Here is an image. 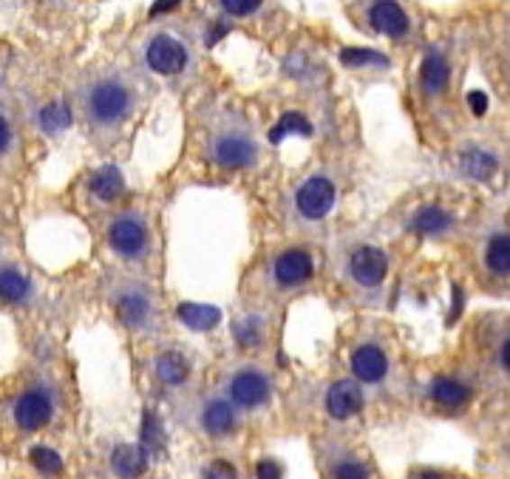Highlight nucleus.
<instances>
[{"label":"nucleus","instance_id":"nucleus-1","mask_svg":"<svg viewBox=\"0 0 510 479\" xmlns=\"http://www.w3.org/2000/svg\"><path fill=\"white\" fill-rule=\"evenodd\" d=\"M133 108V91L120 77H100L86 91V111L96 125L123 122Z\"/></svg>","mask_w":510,"mask_h":479},{"label":"nucleus","instance_id":"nucleus-2","mask_svg":"<svg viewBox=\"0 0 510 479\" xmlns=\"http://www.w3.org/2000/svg\"><path fill=\"white\" fill-rule=\"evenodd\" d=\"M210 157L224 167H250L259 159V145L244 128H224L213 137Z\"/></svg>","mask_w":510,"mask_h":479},{"label":"nucleus","instance_id":"nucleus-3","mask_svg":"<svg viewBox=\"0 0 510 479\" xmlns=\"http://www.w3.org/2000/svg\"><path fill=\"white\" fill-rule=\"evenodd\" d=\"M227 400L239 409H255L269 400V377L261 369H241L230 377Z\"/></svg>","mask_w":510,"mask_h":479},{"label":"nucleus","instance_id":"nucleus-4","mask_svg":"<svg viewBox=\"0 0 510 479\" xmlns=\"http://www.w3.org/2000/svg\"><path fill=\"white\" fill-rule=\"evenodd\" d=\"M54 417V397L49 389L34 386L29 392H23L14 403V423L23 431H37L49 426V420Z\"/></svg>","mask_w":510,"mask_h":479},{"label":"nucleus","instance_id":"nucleus-5","mask_svg":"<svg viewBox=\"0 0 510 479\" xmlns=\"http://www.w3.org/2000/svg\"><path fill=\"white\" fill-rule=\"evenodd\" d=\"M332 204H335V185L326 176L306 179L296 196V207L304 219H323L332 210Z\"/></svg>","mask_w":510,"mask_h":479},{"label":"nucleus","instance_id":"nucleus-6","mask_svg":"<svg viewBox=\"0 0 510 479\" xmlns=\"http://www.w3.org/2000/svg\"><path fill=\"white\" fill-rule=\"evenodd\" d=\"M145 60L156 74H179L187 66V49L170 34H156L148 43Z\"/></svg>","mask_w":510,"mask_h":479},{"label":"nucleus","instance_id":"nucleus-7","mask_svg":"<svg viewBox=\"0 0 510 479\" xmlns=\"http://www.w3.org/2000/svg\"><path fill=\"white\" fill-rule=\"evenodd\" d=\"M108 239H111V247L120 256H142L145 247H148V227L142 219L136 216H120L114 219L111 230H108Z\"/></svg>","mask_w":510,"mask_h":479},{"label":"nucleus","instance_id":"nucleus-8","mask_svg":"<svg viewBox=\"0 0 510 479\" xmlns=\"http://www.w3.org/2000/svg\"><path fill=\"white\" fill-rule=\"evenodd\" d=\"M349 273L360 286H378L388 273V258L378 247H360L349 261Z\"/></svg>","mask_w":510,"mask_h":479},{"label":"nucleus","instance_id":"nucleus-9","mask_svg":"<svg viewBox=\"0 0 510 479\" xmlns=\"http://www.w3.org/2000/svg\"><path fill=\"white\" fill-rule=\"evenodd\" d=\"M363 409V392L355 380H338L326 392V411L335 420H351Z\"/></svg>","mask_w":510,"mask_h":479},{"label":"nucleus","instance_id":"nucleus-10","mask_svg":"<svg viewBox=\"0 0 510 479\" xmlns=\"http://www.w3.org/2000/svg\"><path fill=\"white\" fill-rule=\"evenodd\" d=\"M351 372L360 383H380L388 375V357L375 343H366L351 355Z\"/></svg>","mask_w":510,"mask_h":479},{"label":"nucleus","instance_id":"nucleus-11","mask_svg":"<svg viewBox=\"0 0 510 479\" xmlns=\"http://www.w3.org/2000/svg\"><path fill=\"white\" fill-rule=\"evenodd\" d=\"M272 276L276 284L281 286H298L312 276V258L306 250H287L278 256L276 267H272Z\"/></svg>","mask_w":510,"mask_h":479},{"label":"nucleus","instance_id":"nucleus-12","mask_svg":"<svg viewBox=\"0 0 510 479\" xmlns=\"http://www.w3.org/2000/svg\"><path fill=\"white\" fill-rule=\"evenodd\" d=\"M116 312H120V318L131 330H142L150 323L153 306H150L148 293H142L140 286H133V290H125L120 298H116Z\"/></svg>","mask_w":510,"mask_h":479},{"label":"nucleus","instance_id":"nucleus-13","mask_svg":"<svg viewBox=\"0 0 510 479\" xmlns=\"http://www.w3.org/2000/svg\"><path fill=\"white\" fill-rule=\"evenodd\" d=\"M235 423H239V414H235V406L230 403V400H207L205 409H202V429L213 437H224L235 429Z\"/></svg>","mask_w":510,"mask_h":479},{"label":"nucleus","instance_id":"nucleus-14","mask_svg":"<svg viewBox=\"0 0 510 479\" xmlns=\"http://www.w3.org/2000/svg\"><path fill=\"white\" fill-rule=\"evenodd\" d=\"M369 17H371V26L388 37H403L408 32V17L397 0H378V4L371 6Z\"/></svg>","mask_w":510,"mask_h":479},{"label":"nucleus","instance_id":"nucleus-15","mask_svg":"<svg viewBox=\"0 0 510 479\" xmlns=\"http://www.w3.org/2000/svg\"><path fill=\"white\" fill-rule=\"evenodd\" d=\"M123 190H125V176H123L120 167L105 165V167H100V170H96V174L91 176V194L100 199V202L120 199Z\"/></svg>","mask_w":510,"mask_h":479},{"label":"nucleus","instance_id":"nucleus-16","mask_svg":"<svg viewBox=\"0 0 510 479\" xmlns=\"http://www.w3.org/2000/svg\"><path fill=\"white\" fill-rule=\"evenodd\" d=\"M179 318L187 330H196V332H210L213 327H219L222 321V312L215 310L210 303H182L179 306Z\"/></svg>","mask_w":510,"mask_h":479},{"label":"nucleus","instance_id":"nucleus-17","mask_svg":"<svg viewBox=\"0 0 510 479\" xmlns=\"http://www.w3.org/2000/svg\"><path fill=\"white\" fill-rule=\"evenodd\" d=\"M156 375L168 386H182L190 377V360L182 352H162L156 357Z\"/></svg>","mask_w":510,"mask_h":479},{"label":"nucleus","instance_id":"nucleus-18","mask_svg":"<svg viewBox=\"0 0 510 479\" xmlns=\"http://www.w3.org/2000/svg\"><path fill=\"white\" fill-rule=\"evenodd\" d=\"M431 397L437 400L440 406L445 409H454V406H462L465 400L470 397L468 386L454 377H437L434 383H431Z\"/></svg>","mask_w":510,"mask_h":479},{"label":"nucleus","instance_id":"nucleus-19","mask_svg":"<svg viewBox=\"0 0 510 479\" xmlns=\"http://www.w3.org/2000/svg\"><path fill=\"white\" fill-rule=\"evenodd\" d=\"M111 465H114V471L120 474V476L133 479V476H140L145 471V454L140 448H133V446H123V448L114 451Z\"/></svg>","mask_w":510,"mask_h":479},{"label":"nucleus","instance_id":"nucleus-20","mask_svg":"<svg viewBox=\"0 0 510 479\" xmlns=\"http://www.w3.org/2000/svg\"><path fill=\"white\" fill-rule=\"evenodd\" d=\"M451 213H445L442 207H423L420 213L414 216V230L417 233H425V236H437V233H445L451 227Z\"/></svg>","mask_w":510,"mask_h":479},{"label":"nucleus","instance_id":"nucleus-21","mask_svg":"<svg viewBox=\"0 0 510 479\" xmlns=\"http://www.w3.org/2000/svg\"><path fill=\"white\" fill-rule=\"evenodd\" d=\"M485 264L490 273L496 276H507L510 270V239L507 236H494L485 250Z\"/></svg>","mask_w":510,"mask_h":479},{"label":"nucleus","instance_id":"nucleus-22","mask_svg":"<svg viewBox=\"0 0 510 479\" xmlns=\"http://www.w3.org/2000/svg\"><path fill=\"white\" fill-rule=\"evenodd\" d=\"M26 295H29V281L17 273L14 267H4V270H0V298L17 303Z\"/></svg>","mask_w":510,"mask_h":479},{"label":"nucleus","instance_id":"nucleus-23","mask_svg":"<svg viewBox=\"0 0 510 479\" xmlns=\"http://www.w3.org/2000/svg\"><path fill=\"white\" fill-rule=\"evenodd\" d=\"M448 63L442 60L440 54H428L423 63V83L428 91H442L448 86Z\"/></svg>","mask_w":510,"mask_h":479},{"label":"nucleus","instance_id":"nucleus-24","mask_svg":"<svg viewBox=\"0 0 510 479\" xmlns=\"http://www.w3.org/2000/svg\"><path fill=\"white\" fill-rule=\"evenodd\" d=\"M289 133H304V137H309L312 133V122L304 117V113H296V111H289L281 117V122L269 131V140L272 142H281L284 137H289Z\"/></svg>","mask_w":510,"mask_h":479},{"label":"nucleus","instance_id":"nucleus-25","mask_svg":"<svg viewBox=\"0 0 510 479\" xmlns=\"http://www.w3.org/2000/svg\"><path fill=\"white\" fill-rule=\"evenodd\" d=\"M41 125H43V131H49V133L66 131V128L71 125V111H68V105H63V103L46 105L43 113H41Z\"/></svg>","mask_w":510,"mask_h":479},{"label":"nucleus","instance_id":"nucleus-26","mask_svg":"<svg viewBox=\"0 0 510 479\" xmlns=\"http://www.w3.org/2000/svg\"><path fill=\"white\" fill-rule=\"evenodd\" d=\"M465 174L468 176H474V179H487L490 174L496 170V159L490 157V153L485 150H470L468 157H465Z\"/></svg>","mask_w":510,"mask_h":479},{"label":"nucleus","instance_id":"nucleus-27","mask_svg":"<svg viewBox=\"0 0 510 479\" xmlns=\"http://www.w3.org/2000/svg\"><path fill=\"white\" fill-rule=\"evenodd\" d=\"M332 479H371L369 468L355 456H341L332 463Z\"/></svg>","mask_w":510,"mask_h":479},{"label":"nucleus","instance_id":"nucleus-28","mask_svg":"<svg viewBox=\"0 0 510 479\" xmlns=\"http://www.w3.org/2000/svg\"><path fill=\"white\" fill-rule=\"evenodd\" d=\"M341 60L346 66H369V63H375V66H386V57L378 54V51H366V49H346L341 54Z\"/></svg>","mask_w":510,"mask_h":479},{"label":"nucleus","instance_id":"nucleus-29","mask_svg":"<svg viewBox=\"0 0 510 479\" xmlns=\"http://www.w3.org/2000/svg\"><path fill=\"white\" fill-rule=\"evenodd\" d=\"M32 463L37 465V468H41L43 474H57V471H60V456H57L51 448H46V446H37L34 451H32Z\"/></svg>","mask_w":510,"mask_h":479},{"label":"nucleus","instance_id":"nucleus-30","mask_svg":"<svg viewBox=\"0 0 510 479\" xmlns=\"http://www.w3.org/2000/svg\"><path fill=\"white\" fill-rule=\"evenodd\" d=\"M222 6L232 17H244V14H252L255 9H259L261 0H222Z\"/></svg>","mask_w":510,"mask_h":479},{"label":"nucleus","instance_id":"nucleus-31","mask_svg":"<svg viewBox=\"0 0 510 479\" xmlns=\"http://www.w3.org/2000/svg\"><path fill=\"white\" fill-rule=\"evenodd\" d=\"M205 479H239V474H235V468L224 463V459H215V463L205 468Z\"/></svg>","mask_w":510,"mask_h":479},{"label":"nucleus","instance_id":"nucleus-32","mask_svg":"<svg viewBox=\"0 0 510 479\" xmlns=\"http://www.w3.org/2000/svg\"><path fill=\"white\" fill-rule=\"evenodd\" d=\"M261 340L259 335V327H255V321H247L239 327V343H244V347H255V343Z\"/></svg>","mask_w":510,"mask_h":479},{"label":"nucleus","instance_id":"nucleus-33","mask_svg":"<svg viewBox=\"0 0 510 479\" xmlns=\"http://www.w3.org/2000/svg\"><path fill=\"white\" fill-rule=\"evenodd\" d=\"M255 474H259V479H281V468L278 463H272V459H264Z\"/></svg>","mask_w":510,"mask_h":479},{"label":"nucleus","instance_id":"nucleus-34","mask_svg":"<svg viewBox=\"0 0 510 479\" xmlns=\"http://www.w3.org/2000/svg\"><path fill=\"white\" fill-rule=\"evenodd\" d=\"M468 103H470V111H474V113H485V108H487V97L482 91H470Z\"/></svg>","mask_w":510,"mask_h":479},{"label":"nucleus","instance_id":"nucleus-35","mask_svg":"<svg viewBox=\"0 0 510 479\" xmlns=\"http://www.w3.org/2000/svg\"><path fill=\"white\" fill-rule=\"evenodd\" d=\"M12 142V128L6 122V117H0V153H4Z\"/></svg>","mask_w":510,"mask_h":479},{"label":"nucleus","instance_id":"nucleus-36","mask_svg":"<svg viewBox=\"0 0 510 479\" xmlns=\"http://www.w3.org/2000/svg\"><path fill=\"white\" fill-rule=\"evenodd\" d=\"M176 4H179V0H156V6L150 9V14H159V12H168V9H173Z\"/></svg>","mask_w":510,"mask_h":479}]
</instances>
